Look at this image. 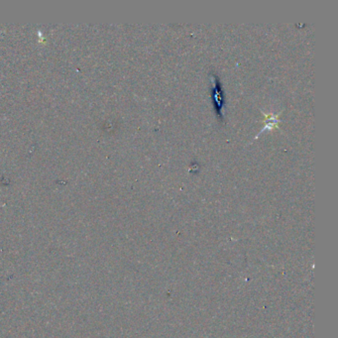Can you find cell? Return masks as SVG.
I'll return each instance as SVG.
<instances>
[{
	"mask_svg": "<svg viewBox=\"0 0 338 338\" xmlns=\"http://www.w3.org/2000/svg\"><path fill=\"white\" fill-rule=\"evenodd\" d=\"M213 90H212V98L215 104V109L217 117L220 120H223L222 108L224 107V93L222 91V86L219 80V77L215 74H213Z\"/></svg>",
	"mask_w": 338,
	"mask_h": 338,
	"instance_id": "6da1fadb",
	"label": "cell"
},
{
	"mask_svg": "<svg viewBox=\"0 0 338 338\" xmlns=\"http://www.w3.org/2000/svg\"><path fill=\"white\" fill-rule=\"evenodd\" d=\"M263 115L265 116V119H264V128L262 129L261 131L259 132L258 136L265 132L266 130H272L274 128H278L279 126V123H280V120H279V115L280 114H274V113H270V114H266L265 112H262ZM257 136V137H258ZM256 137V138H257Z\"/></svg>",
	"mask_w": 338,
	"mask_h": 338,
	"instance_id": "7a4b0ae2",
	"label": "cell"
}]
</instances>
